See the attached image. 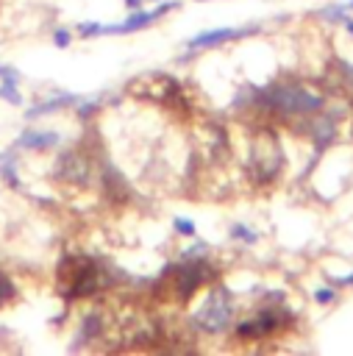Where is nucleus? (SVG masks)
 Here are the masks:
<instances>
[{
    "mask_svg": "<svg viewBox=\"0 0 353 356\" xmlns=\"http://www.w3.org/2000/svg\"><path fill=\"white\" fill-rule=\"evenodd\" d=\"M256 108L272 111L284 120H309L317 111H322L325 97L311 92L303 83H270L264 89H253V100Z\"/></svg>",
    "mask_w": 353,
    "mask_h": 356,
    "instance_id": "1",
    "label": "nucleus"
},
{
    "mask_svg": "<svg viewBox=\"0 0 353 356\" xmlns=\"http://www.w3.org/2000/svg\"><path fill=\"white\" fill-rule=\"evenodd\" d=\"M108 281H111L108 278V270L100 267V261H95L92 256L72 253V256H64L58 261V292L64 295L67 303L92 298Z\"/></svg>",
    "mask_w": 353,
    "mask_h": 356,
    "instance_id": "2",
    "label": "nucleus"
},
{
    "mask_svg": "<svg viewBox=\"0 0 353 356\" xmlns=\"http://www.w3.org/2000/svg\"><path fill=\"white\" fill-rule=\"evenodd\" d=\"M214 275H217L214 264L197 256V259H183V261H175V264H164L156 286H164V292L172 300H189Z\"/></svg>",
    "mask_w": 353,
    "mask_h": 356,
    "instance_id": "3",
    "label": "nucleus"
},
{
    "mask_svg": "<svg viewBox=\"0 0 353 356\" xmlns=\"http://www.w3.org/2000/svg\"><path fill=\"white\" fill-rule=\"evenodd\" d=\"M128 92L139 100H147V103H156V106H164V108H189L186 97H183V86L167 75V72H142L136 75L131 83H128Z\"/></svg>",
    "mask_w": 353,
    "mask_h": 356,
    "instance_id": "4",
    "label": "nucleus"
},
{
    "mask_svg": "<svg viewBox=\"0 0 353 356\" xmlns=\"http://www.w3.org/2000/svg\"><path fill=\"white\" fill-rule=\"evenodd\" d=\"M192 328L195 331H203L208 337H217L222 334L231 320H233V295L228 286L217 284L214 289H208V295L203 298V303L192 312Z\"/></svg>",
    "mask_w": 353,
    "mask_h": 356,
    "instance_id": "5",
    "label": "nucleus"
},
{
    "mask_svg": "<svg viewBox=\"0 0 353 356\" xmlns=\"http://www.w3.org/2000/svg\"><path fill=\"white\" fill-rule=\"evenodd\" d=\"M281 167H284V153H281L278 139L272 136V131H258L250 142V150H247L250 178L258 184H267L281 172Z\"/></svg>",
    "mask_w": 353,
    "mask_h": 356,
    "instance_id": "6",
    "label": "nucleus"
},
{
    "mask_svg": "<svg viewBox=\"0 0 353 356\" xmlns=\"http://www.w3.org/2000/svg\"><path fill=\"white\" fill-rule=\"evenodd\" d=\"M53 175L56 181H64V184H72V186H92L95 178H97V170H95V159L89 150H81V147H69L64 150L56 164H53Z\"/></svg>",
    "mask_w": 353,
    "mask_h": 356,
    "instance_id": "7",
    "label": "nucleus"
},
{
    "mask_svg": "<svg viewBox=\"0 0 353 356\" xmlns=\"http://www.w3.org/2000/svg\"><path fill=\"white\" fill-rule=\"evenodd\" d=\"M289 320H292L289 309H284V306H264V309H256L253 317L242 320L233 328V334L239 339H261V337H270L278 328H284Z\"/></svg>",
    "mask_w": 353,
    "mask_h": 356,
    "instance_id": "8",
    "label": "nucleus"
},
{
    "mask_svg": "<svg viewBox=\"0 0 353 356\" xmlns=\"http://www.w3.org/2000/svg\"><path fill=\"white\" fill-rule=\"evenodd\" d=\"M261 25L258 22H250V25H239V28H211V31H203V33H195L186 47L189 50H203V47H220L225 42H236V39H245V36H253L258 33Z\"/></svg>",
    "mask_w": 353,
    "mask_h": 356,
    "instance_id": "9",
    "label": "nucleus"
},
{
    "mask_svg": "<svg viewBox=\"0 0 353 356\" xmlns=\"http://www.w3.org/2000/svg\"><path fill=\"white\" fill-rule=\"evenodd\" d=\"M172 8H178V0H170V3H161V6H156V8H150V11H133L125 22H117V25H103V31L100 33H114V36H122V33H133V31H142V28H147L150 22H156L158 17H164L167 11H172Z\"/></svg>",
    "mask_w": 353,
    "mask_h": 356,
    "instance_id": "10",
    "label": "nucleus"
},
{
    "mask_svg": "<svg viewBox=\"0 0 353 356\" xmlns=\"http://www.w3.org/2000/svg\"><path fill=\"white\" fill-rule=\"evenodd\" d=\"M97 181H100V186H103V195L108 197V200H114V203H128L131 200V184H128V178L111 164V161H100V167H97Z\"/></svg>",
    "mask_w": 353,
    "mask_h": 356,
    "instance_id": "11",
    "label": "nucleus"
},
{
    "mask_svg": "<svg viewBox=\"0 0 353 356\" xmlns=\"http://www.w3.org/2000/svg\"><path fill=\"white\" fill-rule=\"evenodd\" d=\"M58 142H61V136H58L56 131H36V128H28V131L19 134L17 147H22V150H50V147H56Z\"/></svg>",
    "mask_w": 353,
    "mask_h": 356,
    "instance_id": "12",
    "label": "nucleus"
},
{
    "mask_svg": "<svg viewBox=\"0 0 353 356\" xmlns=\"http://www.w3.org/2000/svg\"><path fill=\"white\" fill-rule=\"evenodd\" d=\"M106 334V317L95 309V312H89L86 317H83V323H81V328H78V339L72 342V348H81V345H92L95 339H100Z\"/></svg>",
    "mask_w": 353,
    "mask_h": 356,
    "instance_id": "13",
    "label": "nucleus"
},
{
    "mask_svg": "<svg viewBox=\"0 0 353 356\" xmlns=\"http://www.w3.org/2000/svg\"><path fill=\"white\" fill-rule=\"evenodd\" d=\"M78 95H72V92H58V95H53V97H47V100H42V103H36V106H31L28 111H25V117L28 120H36V117H42V114H53V111H58V108H67V106H78Z\"/></svg>",
    "mask_w": 353,
    "mask_h": 356,
    "instance_id": "14",
    "label": "nucleus"
},
{
    "mask_svg": "<svg viewBox=\"0 0 353 356\" xmlns=\"http://www.w3.org/2000/svg\"><path fill=\"white\" fill-rule=\"evenodd\" d=\"M0 178L8 184V186H19V175H17V159H14V153L11 150H6V153H0Z\"/></svg>",
    "mask_w": 353,
    "mask_h": 356,
    "instance_id": "15",
    "label": "nucleus"
},
{
    "mask_svg": "<svg viewBox=\"0 0 353 356\" xmlns=\"http://www.w3.org/2000/svg\"><path fill=\"white\" fill-rule=\"evenodd\" d=\"M0 100H6L11 106H22V95L17 92V81H8V78L0 81Z\"/></svg>",
    "mask_w": 353,
    "mask_h": 356,
    "instance_id": "16",
    "label": "nucleus"
},
{
    "mask_svg": "<svg viewBox=\"0 0 353 356\" xmlns=\"http://www.w3.org/2000/svg\"><path fill=\"white\" fill-rule=\"evenodd\" d=\"M17 295H19V289H17V284L0 270V306H6V303H11V300H17Z\"/></svg>",
    "mask_w": 353,
    "mask_h": 356,
    "instance_id": "17",
    "label": "nucleus"
},
{
    "mask_svg": "<svg viewBox=\"0 0 353 356\" xmlns=\"http://www.w3.org/2000/svg\"><path fill=\"white\" fill-rule=\"evenodd\" d=\"M231 236L233 239H239V242H247V245H253L256 239H258V234L256 231H250L247 225H242V222H233L231 225Z\"/></svg>",
    "mask_w": 353,
    "mask_h": 356,
    "instance_id": "18",
    "label": "nucleus"
},
{
    "mask_svg": "<svg viewBox=\"0 0 353 356\" xmlns=\"http://www.w3.org/2000/svg\"><path fill=\"white\" fill-rule=\"evenodd\" d=\"M78 117L81 120H89V117H95L97 111H100V100L97 97H92V100H78Z\"/></svg>",
    "mask_w": 353,
    "mask_h": 356,
    "instance_id": "19",
    "label": "nucleus"
},
{
    "mask_svg": "<svg viewBox=\"0 0 353 356\" xmlns=\"http://www.w3.org/2000/svg\"><path fill=\"white\" fill-rule=\"evenodd\" d=\"M172 228H175V234H181V236H195V222H192L189 217H175Z\"/></svg>",
    "mask_w": 353,
    "mask_h": 356,
    "instance_id": "20",
    "label": "nucleus"
},
{
    "mask_svg": "<svg viewBox=\"0 0 353 356\" xmlns=\"http://www.w3.org/2000/svg\"><path fill=\"white\" fill-rule=\"evenodd\" d=\"M208 250V245L200 239V242H195L192 248H186V250H181V259H197V256H203Z\"/></svg>",
    "mask_w": 353,
    "mask_h": 356,
    "instance_id": "21",
    "label": "nucleus"
},
{
    "mask_svg": "<svg viewBox=\"0 0 353 356\" xmlns=\"http://www.w3.org/2000/svg\"><path fill=\"white\" fill-rule=\"evenodd\" d=\"M100 31H103L100 22H78V33L81 36H97Z\"/></svg>",
    "mask_w": 353,
    "mask_h": 356,
    "instance_id": "22",
    "label": "nucleus"
},
{
    "mask_svg": "<svg viewBox=\"0 0 353 356\" xmlns=\"http://www.w3.org/2000/svg\"><path fill=\"white\" fill-rule=\"evenodd\" d=\"M69 42H72V33H69L67 28H58V31L53 33V44H56V47H67Z\"/></svg>",
    "mask_w": 353,
    "mask_h": 356,
    "instance_id": "23",
    "label": "nucleus"
},
{
    "mask_svg": "<svg viewBox=\"0 0 353 356\" xmlns=\"http://www.w3.org/2000/svg\"><path fill=\"white\" fill-rule=\"evenodd\" d=\"M334 298H336V292H334L331 286H320V289L314 292V300H317V303H331Z\"/></svg>",
    "mask_w": 353,
    "mask_h": 356,
    "instance_id": "24",
    "label": "nucleus"
},
{
    "mask_svg": "<svg viewBox=\"0 0 353 356\" xmlns=\"http://www.w3.org/2000/svg\"><path fill=\"white\" fill-rule=\"evenodd\" d=\"M336 284H339V286H353V273H350V275H342V278H336Z\"/></svg>",
    "mask_w": 353,
    "mask_h": 356,
    "instance_id": "25",
    "label": "nucleus"
},
{
    "mask_svg": "<svg viewBox=\"0 0 353 356\" xmlns=\"http://www.w3.org/2000/svg\"><path fill=\"white\" fill-rule=\"evenodd\" d=\"M122 3H125L131 11H139V8H142V0H122Z\"/></svg>",
    "mask_w": 353,
    "mask_h": 356,
    "instance_id": "26",
    "label": "nucleus"
},
{
    "mask_svg": "<svg viewBox=\"0 0 353 356\" xmlns=\"http://www.w3.org/2000/svg\"><path fill=\"white\" fill-rule=\"evenodd\" d=\"M342 25H345V31H347V33H353V17H347V14H345V17H342Z\"/></svg>",
    "mask_w": 353,
    "mask_h": 356,
    "instance_id": "27",
    "label": "nucleus"
},
{
    "mask_svg": "<svg viewBox=\"0 0 353 356\" xmlns=\"http://www.w3.org/2000/svg\"><path fill=\"white\" fill-rule=\"evenodd\" d=\"M153 3H156V0H153Z\"/></svg>",
    "mask_w": 353,
    "mask_h": 356,
    "instance_id": "28",
    "label": "nucleus"
},
{
    "mask_svg": "<svg viewBox=\"0 0 353 356\" xmlns=\"http://www.w3.org/2000/svg\"><path fill=\"white\" fill-rule=\"evenodd\" d=\"M200 3H203V0H200Z\"/></svg>",
    "mask_w": 353,
    "mask_h": 356,
    "instance_id": "29",
    "label": "nucleus"
}]
</instances>
